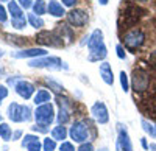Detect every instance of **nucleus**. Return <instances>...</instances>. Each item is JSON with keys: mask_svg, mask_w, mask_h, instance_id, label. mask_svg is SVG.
I'll return each instance as SVG.
<instances>
[{"mask_svg": "<svg viewBox=\"0 0 156 151\" xmlns=\"http://www.w3.org/2000/svg\"><path fill=\"white\" fill-rule=\"evenodd\" d=\"M87 48H89V56L87 59L90 62H95V61H101L105 59L108 52H106V47L105 42H103V31L101 30H94L92 34L89 36V41H87Z\"/></svg>", "mask_w": 156, "mask_h": 151, "instance_id": "nucleus-1", "label": "nucleus"}, {"mask_svg": "<svg viewBox=\"0 0 156 151\" xmlns=\"http://www.w3.org/2000/svg\"><path fill=\"white\" fill-rule=\"evenodd\" d=\"M144 41H145V34L139 28H133V30H129L123 34V44L128 50H131V52L133 50H137L142 44H144Z\"/></svg>", "mask_w": 156, "mask_h": 151, "instance_id": "nucleus-2", "label": "nucleus"}, {"mask_svg": "<svg viewBox=\"0 0 156 151\" xmlns=\"http://www.w3.org/2000/svg\"><path fill=\"white\" fill-rule=\"evenodd\" d=\"M64 62L58 56H45V58H36L30 61V67H37V69H51V70H59V69H66V66H62Z\"/></svg>", "mask_w": 156, "mask_h": 151, "instance_id": "nucleus-3", "label": "nucleus"}, {"mask_svg": "<svg viewBox=\"0 0 156 151\" xmlns=\"http://www.w3.org/2000/svg\"><path fill=\"white\" fill-rule=\"evenodd\" d=\"M34 118L39 125H45V126H48V125L55 120V111H53V106H51L50 103H45V105H41L36 112H34Z\"/></svg>", "mask_w": 156, "mask_h": 151, "instance_id": "nucleus-4", "label": "nucleus"}, {"mask_svg": "<svg viewBox=\"0 0 156 151\" xmlns=\"http://www.w3.org/2000/svg\"><path fill=\"white\" fill-rule=\"evenodd\" d=\"M137 8L134 6H128L125 9V12H120V16H119V27L120 28H129V27H133V25L137 22L139 19V14H137Z\"/></svg>", "mask_w": 156, "mask_h": 151, "instance_id": "nucleus-5", "label": "nucleus"}, {"mask_svg": "<svg viewBox=\"0 0 156 151\" xmlns=\"http://www.w3.org/2000/svg\"><path fill=\"white\" fill-rule=\"evenodd\" d=\"M69 134H70V139L75 140L76 143H84L87 140V137H89V129L83 122H76L70 128Z\"/></svg>", "mask_w": 156, "mask_h": 151, "instance_id": "nucleus-6", "label": "nucleus"}, {"mask_svg": "<svg viewBox=\"0 0 156 151\" xmlns=\"http://www.w3.org/2000/svg\"><path fill=\"white\" fill-rule=\"evenodd\" d=\"M36 42L37 44H42V45H50V47H61L64 45V42L58 37V34L53 31H41L37 36H36Z\"/></svg>", "mask_w": 156, "mask_h": 151, "instance_id": "nucleus-7", "label": "nucleus"}, {"mask_svg": "<svg viewBox=\"0 0 156 151\" xmlns=\"http://www.w3.org/2000/svg\"><path fill=\"white\" fill-rule=\"evenodd\" d=\"M67 20L73 27H84L89 20V16L84 9H72L67 14Z\"/></svg>", "mask_w": 156, "mask_h": 151, "instance_id": "nucleus-8", "label": "nucleus"}, {"mask_svg": "<svg viewBox=\"0 0 156 151\" xmlns=\"http://www.w3.org/2000/svg\"><path fill=\"white\" fill-rule=\"evenodd\" d=\"M90 114H92V117L95 118V122L100 123V125H105L109 120V114H108V109H106L105 103L97 101L92 108H90Z\"/></svg>", "mask_w": 156, "mask_h": 151, "instance_id": "nucleus-9", "label": "nucleus"}, {"mask_svg": "<svg viewBox=\"0 0 156 151\" xmlns=\"http://www.w3.org/2000/svg\"><path fill=\"white\" fill-rule=\"evenodd\" d=\"M150 84V77L144 70H134L133 72V87L136 91L142 92L145 91Z\"/></svg>", "mask_w": 156, "mask_h": 151, "instance_id": "nucleus-10", "label": "nucleus"}, {"mask_svg": "<svg viewBox=\"0 0 156 151\" xmlns=\"http://www.w3.org/2000/svg\"><path fill=\"white\" fill-rule=\"evenodd\" d=\"M117 151H133V145L129 140L128 131L123 125H119V140H117Z\"/></svg>", "mask_w": 156, "mask_h": 151, "instance_id": "nucleus-11", "label": "nucleus"}, {"mask_svg": "<svg viewBox=\"0 0 156 151\" xmlns=\"http://www.w3.org/2000/svg\"><path fill=\"white\" fill-rule=\"evenodd\" d=\"M14 89H16L17 95H20L23 100L31 98L33 94H34V86H33L31 83H28V81H23V80H20V81L14 86Z\"/></svg>", "mask_w": 156, "mask_h": 151, "instance_id": "nucleus-12", "label": "nucleus"}, {"mask_svg": "<svg viewBox=\"0 0 156 151\" xmlns=\"http://www.w3.org/2000/svg\"><path fill=\"white\" fill-rule=\"evenodd\" d=\"M55 33L58 34V37H59V39H61L64 44H70L72 39H73V31H72L70 27H67L66 23H59V25H56Z\"/></svg>", "mask_w": 156, "mask_h": 151, "instance_id": "nucleus-13", "label": "nucleus"}, {"mask_svg": "<svg viewBox=\"0 0 156 151\" xmlns=\"http://www.w3.org/2000/svg\"><path fill=\"white\" fill-rule=\"evenodd\" d=\"M58 105H59V114H58V123L59 125H64V123H67L69 118H70V112H69V108H67V100L66 98H58Z\"/></svg>", "mask_w": 156, "mask_h": 151, "instance_id": "nucleus-14", "label": "nucleus"}, {"mask_svg": "<svg viewBox=\"0 0 156 151\" xmlns=\"http://www.w3.org/2000/svg\"><path fill=\"white\" fill-rule=\"evenodd\" d=\"M45 55L47 52L44 48H27V50L14 53V58H42Z\"/></svg>", "mask_w": 156, "mask_h": 151, "instance_id": "nucleus-15", "label": "nucleus"}, {"mask_svg": "<svg viewBox=\"0 0 156 151\" xmlns=\"http://www.w3.org/2000/svg\"><path fill=\"white\" fill-rule=\"evenodd\" d=\"M100 77L101 80L105 81L108 86H112L114 84V75H112V69L108 62H101L100 64Z\"/></svg>", "mask_w": 156, "mask_h": 151, "instance_id": "nucleus-16", "label": "nucleus"}, {"mask_svg": "<svg viewBox=\"0 0 156 151\" xmlns=\"http://www.w3.org/2000/svg\"><path fill=\"white\" fill-rule=\"evenodd\" d=\"M8 117L12 122H23V114H22V106L17 103H11L8 106Z\"/></svg>", "mask_w": 156, "mask_h": 151, "instance_id": "nucleus-17", "label": "nucleus"}, {"mask_svg": "<svg viewBox=\"0 0 156 151\" xmlns=\"http://www.w3.org/2000/svg\"><path fill=\"white\" fill-rule=\"evenodd\" d=\"M47 11H48V14L55 16V17H62L64 14H66L64 6L59 2H56V0H50L48 5H47Z\"/></svg>", "mask_w": 156, "mask_h": 151, "instance_id": "nucleus-18", "label": "nucleus"}, {"mask_svg": "<svg viewBox=\"0 0 156 151\" xmlns=\"http://www.w3.org/2000/svg\"><path fill=\"white\" fill-rule=\"evenodd\" d=\"M50 98H51L50 92L42 89V91H37V94L34 95V98H33V100H34V105H36V106H37V105L41 106V105L48 103V101H50Z\"/></svg>", "mask_w": 156, "mask_h": 151, "instance_id": "nucleus-19", "label": "nucleus"}, {"mask_svg": "<svg viewBox=\"0 0 156 151\" xmlns=\"http://www.w3.org/2000/svg\"><path fill=\"white\" fill-rule=\"evenodd\" d=\"M8 11L11 12L12 19H22V17H23L22 6H20L17 2H9V3H8Z\"/></svg>", "mask_w": 156, "mask_h": 151, "instance_id": "nucleus-20", "label": "nucleus"}, {"mask_svg": "<svg viewBox=\"0 0 156 151\" xmlns=\"http://www.w3.org/2000/svg\"><path fill=\"white\" fill-rule=\"evenodd\" d=\"M66 136H67V129L62 125L51 129V139H55V140H62V139H66Z\"/></svg>", "mask_w": 156, "mask_h": 151, "instance_id": "nucleus-21", "label": "nucleus"}, {"mask_svg": "<svg viewBox=\"0 0 156 151\" xmlns=\"http://www.w3.org/2000/svg\"><path fill=\"white\" fill-rule=\"evenodd\" d=\"M11 137H12L11 128L8 126L6 123H0V139L5 140V142H8V140H11Z\"/></svg>", "mask_w": 156, "mask_h": 151, "instance_id": "nucleus-22", "label": "nucleus"}, {"mask_svg": "<svg viewBox=\"0 0 156 151\" xmlns=\"http://www.w3.org/2000/svg\"><path fill=\"white\" fill-rule=\"evenodd\" d=\"M28 22H30V25L31 27H34V28H42L44 27V20L41 19V16H37V14H28Z\"/></svg>", "mask_w": 156, "mask_h": 151, "instance_id": "nucleus-23", "label": "nucleus"}, {"mask_svg": "<svg viewBox=\"0 0 156 151\" xmlns=\"http://www.w3.org/2000/svg\"><path fill=\"white\" fill-rule=\"evenodd\" d=\"M33 11H34V14H37V16H42L44 12L47 11L45 0H37V2H34V3H33Z\"/></svg>", "mask_w": 156, "mask_h": 151, "instance_id": "nucleus-24", "label": "nucleus"}, {"mask_svg": "<svg viewBox=\"0 0 156 151\" xmlns=\"http://www.w3.org/2000/svg\"><path fill=\"white\" fill-rule=\"evenodd\" d=\"M140 125H142V128H144V131H145L147 134H150V137L156 139V126H153V125H151L150 122H147V120H142Z\"/></svg>", "mask_w": 156, "mask_h": 151, "instance_id": "nucleus-25", "label": "nucleus"}, {"mask_svg": "<svg viewBox=\"0 0 156 151\" xmlns=\"http://www.w3.org/2000/svg\"><path fill=\"white\" fill-rule=\"evenodd\" d=\"M55 148H56V140L55 139H44V145H42L44 151H55Z\"/></svg>", "mask_w": 156, "mask_h": 151, "instance_id": "nucleus-26", "label": "nucleus"}, {"mask_svg": "<svg viewBox=\"0 0 156 151\" xmlns=\"http://www.w3.org/2000/svg\"><path fill=\"white\" fill-rule=\"evenodd\" d=\"M11 25L16 30H22V28H25V25H27V20H25V17H22V19H12Z\"/></svg>", "mask_w": 156, "mask_h": 151, "instance_id": "nucleus-27", "label": "nucleus"}, {"mask_svg": "<svg viewBox=\"0 0 156 151\" xmlns=\"http://www.w3.org/2000/svg\"><path fill=\"white\" fill-rule=\"evenodd\" d=\"M120 84H122V89L125 92L129 91V83H128V75L125 72H120Z\"/></svg>", "mask_w": 156, "mask_h": 151, "instance_id": "nucleus-28", "label": "nucleus"}, {"mask_svg": "<svg viewBox=\"0 0 156 151\" xmlns=\"http://www.w3.org/2000/svg\"><path fill=\"white\" fill-rule=\"evenodd\" d=\"M36 140H39V137H37V136L28 134V136H25V137H23V140H22V145H23V146H28L30 143H33V142H36Z\"/></svg>", "mask_w": 156, "mask_h": 151, "instance_id": "nucleus-29", "label": "nucleus"}, {"mask_svg": "<svg viewBox=\"0 0 156 151\" xmlns=\"http://www.w3.org/2000/svg\"><path fill=\"white\" fill-rule=\"evenodd\" d=\"M22 114H23V120L28 122L31 118V109L28 106H22Z\"/></svg>", "mask_w": 156, "mask_h": 151, "instance_id": "nucleus-30", "label": "nucleus"}, {"mask_svg": "<svg viewBox=\"0 0 156 151\" xmlns=\"http://www.w3.org/2000/svg\"><path fill=\"white\" fill-rule=\"evenodd\" d=\"M27 149H28V151H41V149H42V146H41V142H39V140H36V142L30 143V145L27 146Z\"/></svg>", "mask_w": 156, "mask_h": 151, "instance_id": "nucleus-31", "label": "nucleus"}, {"mask_svg": "<svg viewBox=\"0 0 156 151\" xmlns=\"http://www.w3.org/2000/svg\"><path fill=\"white\" fill-rule=\"evenodd\" d=\"M6 37L9 39V42H14V44H23V42H27V39H23V37H17V36H9V34H6Z\"/></svg>", "mask_w": 156, "mask_h": 151, "instance_id": "nucleus-32", "label": "nucleus"}, {"mask_svg": "<svg viewBox=\"0 0 156 151\" xmlns=\"http://www.w3.org/2000/svg\"><path fill=\"white\" fill-rule=\"evenodd\" d=\"M59 149L61 151H75V148H73V145L70 142H62L61 146H59Z\"/></svg>", "mask_w": 156, "mask_h": 151, "instance_id": "nucleus-33", "label": "nucleus"}, {"mask_svg": "<svg viewBox=\"0 0 156 151\" xmlns=\"http://www.w3.org/2000/svg\"><path fill=\"white\" fill-rule=\"evenodd\" d=\"M19 2V5L22 6V8H25V9H28L30 6H33V0H17Z\"/></svg>", "mask_w": 156, "mask_h": 151, "instance_id": "nucleus-34", "label": "nucleus"}, {"mask_svg": "<svg viewBox=\"0 0 156 151\" xmlns=\"http://www.w3.org/2000/svg\"><path fill=\"white\" fill-rule=\"evenodd\" d=\"M115 52H117V56H119L120 59H125V58H126L125 50H123V47H122V45H117V47H115Z\"/></svg>", "mask_w": 156, "mask_h": 151, "instance_id": "nucleus-35", "label": "nucleus"}, {"mask_svg": "<svg viewBox=\"0 0 156 151\" xmlns=\"http://www.w3.org/2000/svg\"><path fill=\"white\" fill-rule=\"evenodd\" d=\"M78 151H94V148H92V143H81L80 145V148H78Z\"/></svg>", "mask_w": 156, "mask_h": 151, "instance_id": "nucleus-36", "label": "nucleus"}, {"mask_svg": "<svg viewBox=\"0 0 156 151\" xmlns=\"http://www.w3.org/2000/svg\"><path fill=\"white\" fill-rule=\"evenodd\" d=\"M0 22H6V9L2 6V3H0Z\"/></svg>", "mask_w": 156, "mask_h": 151, "instance_id": "nucleus-37", "label": "nucleus"}, {"mask_svg": "<svg viewBox=\"0 0 156 151\" xmlns=\"http://www.w3.org/2000/svg\"><path fill=\"white\" fill-rule=\"evenodd\" d=\"M5 97H8V89L5 86H0V100H3Z\"/></svg>", "mask_w": 156, "mask_h": 151, "instance_id": "nucleus-38", "label": "nucleus"}, {"mask_svg": "<svg viewBox=\"0 0 156 151\" xmlns=\"http://www.w3.org/2000/svg\"><path fill=\"white\" fill-rule=\"evenodd\" d=\"M33 129H34V131H39V132H45V131H47L45 125H39V126L36 125V126H33Z\"/></svg>", "mask_w": 156, "mask_h": 151, "instance_id": "nucleus-39", "label": "nucleus"}, {"mask_svg": "<svg viewBox=\"0 0 156 151\" xmlns=\"http://www.w3.org/2000/svg\"><path fill=\"white\" fill-rule=\"evenodd\" d=\"M64 6H73L76 3V0H61Z\"/></svg>", "mask_w": 156, "mask_h": 151, "instance_id": "nucleus-40", "label": "nucleus"}, {"mask_svg": "<svg viewBox=\"0 0 156 151\" xmlns=\"http://www.w3.org/2000/svg\"><path fill=\"white\" fill-rule=\"evenodd\" d=\"M150 62H151V64L156 67V52H153V53L150 55Z\"/></svg>", "mask_w": 156, "mask_h": 151, "instance_id": "nucleus-41", "label": "nucleus"}, {"mask_svg": "<svg viewBox=\"0 0 156 151\" xmlns=\"http://www.w3.org/2000/svg\"><path fill=\"white\" fill-rule=\"evenodd\" d=\"M140 145L144 146V149H150V146H148V143H147V139L144 137V139H140Z\"/></svg>", "mask_w": 156, "mask_h": 151, "instance_id": "nucleus-42", "label": "nucleus"}, {"mask_svg": "<svg viewBox=\"0 0 156 151\" xmlns=\"http://www.w3.org/2000/svg\"><path fill=\"white\" fill-rule=\"evenodd\" d=\"M20 136H22V131H16L14 134H12V140H17Z\"/></svg>", "mask_w": 156, "mask_h": 151, "instance_id": "nucleus-43", "label": "nucleus"}, {"mask_svg": "<svg viewBox=\"0 0 156 151\" xmlns=\"http://www.w3.org/2000/svg\"><path fill=\"white\" fill-rule=\"evenodd\" d=\"M17 80H20V78H19V77H12V78H9V80H8V84H16V81H17Z\"/></svg>", "mask_w": 156, "mask_h": 151, "instance_id": "nucleus-44", "label": "nucleus"}, {"mask_svg": "<svg viewBox=\"0 0 156 151\" xmlns=\"http://www.w3.org/2000/svg\"><path fill=\"white\" fill-rule=\"evenodd\" d=\"M108 2H109V0H98V3H100V5H103V6L108 5Z\"/></svg>", "mask_w": 156, "mask_h": 151, "instance_id": "nucleus-45", "label": "nucleus"}, {"mask_svg": "<svg viewBox=\"0 0 156 151\" xmlns=\"http://www.w3.org/2000/svg\"><path fill=\"white\" fill-rule=\"evenodd\" d=\"M150 149L151 151H156V145H150Z\"/></svg>", "mask_w": 156, "mask_h": 151, "instance_id": "nucleus-46", "label": "nucleus"}, {"mask_svg": "<svg viewBox=\"0 0 156 151\" xmlns=\"http://www.w3.org/2000/svg\"><path fill=\"white\" fill-rule=\"evenodd\" d=\"M3 2H8L9 3V0H0V3H3Z\"/></svg>", "mask_w": 156, "mask_h": 151, "instance_id": "nucleus-47", "label": "nucleus"}, {"mask_svg": "<svg viewBox=\"0 0 156 151\" xmlns=\"http://www.w3.org/2000/svg\"><path fill=\"white\" fill-rule=\"evenodd\" d=\"M98 151H108V148H101V149H98Z\"/></svg>", "mask_w": 156, "mask_h": 151, "instance_id": "nucleus-48", "label": "nucleus"}, {"mask_svg": "<svg viewBox=\"0 0 156 151\" xmlns=\"http://www.w3.org/2000/svg\"><path fill=\"white\" fill-rule=\"evenodd\" d=\"M137 2H148V0H137Z\"/></svg>", "mask_w": 156, "mask_h": 151, "instance_id": "nucleus-49", "label": "nucleus"}, {"mask_svg": "<svg viewBox=\"0 0 156 151\" xmlns=\"http://www.w3.org/2000/svg\"><path fill=\"white\" fill-rule=\"evenodd\" d=\"M0 122H2V114H0Z\"/></svg>", "mask_w": 156, "mask_h": 151, "instance_id": "nucleus-50", "label": "nucleus"}]
</instances>
